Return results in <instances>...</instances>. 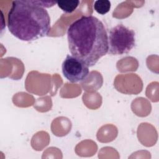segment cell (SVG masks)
Listing matches in <instances>:
<instances>
[{"label":"cell","mask_w":159,"mask_h":159,"mask_svg":"<svg viewBox=\"0 0 159 159\" xmlns=\"http://www.w3.org/2000/svg\"><path fill=\"white\" fill-rule=\"evenodd\" d=\"M69 50L71 55L89 67L95 65L108 52V37L103 23L93 16H83L67 29Z\"/></svg>","instance_id":"1"},{"label":"cell","mask_w":159,"mask_h":159,"mask_svg":"<svg viewBox=\"0 0 159 159\" xmlns=\"http://www.w3.org/2000/svg\"><path fill=\"white\" fill-rule=\"evenodd\" d=\"M9 32L18 39L31 42L46 36L51 28L47 11L28 1H14L7 15Z\"/></svg>","instance_id":"2"},{"label":"cell","mask_w":159,"mask_h":159,"mask_svg":"<svg viewBox=\"0 0 159 159\" xmlns=\"http://www.w3.org/2000/svg\"><path fill=\"white\" fill-rule=\"evenodd\" d=\"M108 52L113 55L129 53L135 45L134 31L123 24H118L109 31Z\"/></svg>","instance_id":"3"},{"label":"cell","mask_w":159,"mask_h":159,"mask_svg":"<svg viewBox=\"0 0 159 159\" xmlns=\"http://www.w3.org/2000/svg\"><path fill=\"white\" fill-rule=\"evenodd\" d=\"M64 77L75 83L84 80L89 75V66L78 58L68 55L61 65Z\"/></svg>","instance_id":"4"},{"label":"cell","mask_w":159,"mask_h":159,"mask_svg":"<svg viewBox=\"0 0 159 159\" xmlns=\"http://www.w3.org/2000/svg\"><path fill=\"white\" fill-rule=\"evenodd\" d=\"M80 1L78 0L59 1L57 2V6L65 12L71 13L79 6Z\"/></svg>","instance_id":"5"},{"label":"cell","mask_w":159,"mask_h":159,"mask_svg":"<svg viewBox=\"0 0 159 159\" xmlns=\"http://www.w3.org/2000/svg\"><path fill=\"white\" fill-rule=\"evenodd\" d=\"M111 2L108 0H98L94 2V9L99 14L107 13L111 9Z\"/></svg>","instance_id":"6"}]
</instances>
